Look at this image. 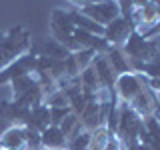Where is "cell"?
<instances>
[{
    "label": "cell",
    "mask_w": 160,
    "mask_h": 150,
    "mask_svg": "<svg viewBox=\"0 0 160 150\" xmlns=\"http://www.w3.org/2000/svg\"><path fill=\"white\" fill-rule=\"evenodd\" d=\"M120 50L124 52V56L128 58L130 70L136 72L144 62H154L158 60L160 46H158V36L156 38H144L134 30L128 36V40L120 46Z\"/></svg>",
    "instance_id": "obj_1"
},
{
    "label": "cell",
    "mask_w": 160,
    "mask_h": 150,
    "mask_svg": "<svg viewBox=\"0 0 160 150\" xmlns=\"http://www.w3.org/2000/svg\"><path fill=\"white\" fill-rule=\"evenodd\" d=\"M32 48V34L24 26H12L0 40V70Z\"/></svg>",
    "instance_id": "obj_2"
},
{
    "label": "cell",
    "mask_w": 160,
    "mask_h": 150,
    "mask_svg": "<svg viewBox=\"0 0 160 150\" xmlns=\"http://www.w3.org/2000/svg\"><path fill=\"white\" fill-rule=\"evenodd\" d=\"M50 38H54L56 42H60L66 50L70 52H76L80 50V46L74 40V24H72V18H70V12L68 10H60V8H54L50 12Z\"/></svg>",
    "instance_id": "obj_3"
},
{
    "label": "cell",
    "mask_w": 160,
    "mask_h": 150,
    "mask_svg": "<svg viewBox=\"0 0 160 150\" xmlns=\"http://www.w3.org/2000/svg\"><path fill=\"white\" fill-rule=\"evenodd\" d=\"M142 90H144V82H142V76H140V74L126 72V74L116 76V82H114V96H116L118 104H126L128 106Z\"/></svg>",
    "instance_id": "obj_4"
},
{
    "label": "cell",
    "mask_w": 160,
    "mask_h": 150,
    "mask_svg": "<svg viewBox=\"0 0 160 150\" xmlns=\"http://www.w3.org/2000/svg\"><path fill=\"white\" fill-rule=\"evenodd\" d=\"M78 12H82L84 16H88L90 20H94L100 26H108L114 18L120 16V8L116 4V0H102V2H96V4H88V6H82V8H76Z\"/></svg>",
    "instance_id": "obj_5"
},
{
    "label": "cell",
    "mask_w": 160,
    "mask_h": 150,
    "mask_svg": "<svg viewBox=\"0 0 160 150\" xmlns=\"http://www.w3.org/2000/svg\"><path fill=\"white\" fill-rule=\"evenodd\" d=\"M112 102V100H110ZM110 102H98V100H88L84 110L78 114L80 126L86 132H92L98 126H102L104 120H106V112H108V104Z\"/></svg>",
    "instance_id": "obj_6"
},
{
    "label": "cell",
    "mask_w": 160,
    "mask_h": 150,
    "mask_svg": "<svg viewBox=\"0 0 160 150\" xmlns=\"http://www.w3.org/2000/svg\"><path fill=\"white\" fill-rule=\"evenodd\" d=\"M34 66H36V54H32V52L22 54L20 58H16L14 62H10L8 66H4L2 70H0V86L10 84L18 76H24V74L34 72Z\"/></svg>",
    "instance_id": "obj_7"
},
{
    "label": "cell",
    "mask_w": 160,
    "mask_h": 150,
    "mask_svg": "<svg viewBox=\"0 0 160 150\" xmlns=\"http://www.w3.org/2000/svg\"><path fill=\"white\" fill-rule=\"evenodd\" d=\"M132 32H134V28H132V22H130V18H126V16H122V14H120V16L114 18L112 22L108 24V26H104L102 38L106 40L110 46L120 48V46H122V44L128 40V36H130Z\"/></svg>",
    "instance_id": "obj_8"
},
{
    "label": "cell",
    "mask_w": 160,
    "mask_h": 150,
    "mask_svg": "<svg viewBox=\"0 0 160 150\" xmlns=\"http://www.w3.org/2000/svg\"><path fill=\"white\" fill-rule=\"evenodd\" d=\"M128 106L142 120H146L150 116H158V92H152L150 88L144 86V90L128 104Z\"/></svg>",
    "instance_id": "obj_9"
},
{
    "label": "cell",
    "mask_w": 160,
    "mask_h": 150,
    "mask_svg": "<svg viewBox=\"0 0 160 150\" xmlns=\"http://www.w3.org/2000/svg\"><path fill=\"white\" fill-rule=\"evenodd\" d=\"M0 150H28L26 142V126H10L0 134Z\"/></svg>",
    "instance_id": "obj_10"
},
{
    "label": "cell",
    "mask_w": 160,
    "mask_h": 150,
    "mask_svg": "<svg viewBox=\"0 0 160 150\" xmlns=\"http://www.w3.org/2000/svg\"><path fill=\"white\" fill-rule=\"evenodd\" d=\"M90 66H92L94 72H96V78H98L100 88L106 90L108 94H114V82H116V74L112 72V68H110L108 60L104 58V54H96Z\"/></svg>",
    "instance_id": "obj_11"
},
{
    "label": "cell",
    "mask_w": 160,
    "mask_h": 150,
    "mask_svg": "<svg viewBox=\"0 0 160 150\" xmlns=\"http://www.w3.org/2000/svg\"><path fill=\"white\" fill-rule=\"evenodd\" d=\"M28 114H30V108L14 102V100H2V102H0V116L10 120V122L16 124V126H26Z\"/></svg>",
    "instance_id": "obj_12"
},
{
    "label": "cell",
    "mask_w": 160,
    "mask_h": 150,
    "mask_svg": "<svg viewBox=\"0 0 160 150\" xmlns=\"http://www.w3.org/2000/svg\"><path fill=\"white\" fill-rule=\"evenodd\" d=\"M30 52L36 54V56H46V58H52V60H64L70 54V50H66L60 42H56L54 38H48L40 44H34L32 42V48Z\"/></svg>",
    "instance_id": "obj_13"
},
{
    "label": "cell",
    "mask_w": 160,
    "mask_h": 150,
    "mask_svg": "<svg viewBox=\"0 0 160 150\" xmlns=\"http://www.w3.org/2000/svg\"><path fill=\"white\" fill-rule=\"evenodd\" d=\"M50 126V110L46 104H36V106L30 108V114H28V122H26V128L30 130H36V132H42L44 128Z\"/></svg>",
    "instance_id": "obj_14"
},
{
    "label": "cell",
    "mask_w": 160,
    "mask_h": 150,
    "mask_svg": "<svg viewBox=\"0 0 160 150\" xmlns=\"http://www.w3.org/2000/svg\"><path fill=\"white\" fill-rule=\"evenodd\" d=\"M66 144V136L62 134V130L58 126H52L50 124L48 128H44L40 132V148H50V150H58L64 148Z\"/></svg>",
    "instance_id": "obj_15"
},
{
    "label": "cell",
    "mask_w": 160,
    "mask_h": 150,
    "mask_svg": "<svg viewBox=\"0 0 160 150\" xmlns=\"http://www.w3.org/2000/svg\"><path fill=\"white\" fill-rule=\"evenodd\" d=\"M104 58L108 60L110 68H112V72L120 76V74H126V72H132L130 70V64H128V58L124 56V52L116 46H110L106 52H104Z\"/></svg>",
    "instance_id": "obj_16"
},
{
    "label": "cell",
    "mask_w": 160,
    "mask_h": 150,
    "mask_svg": "<svg viewBox=\"0 0 160 150\" xmlns=\"http://www.w3.org/2000/svg\"><path fill=\"white\" fill-rule=\"evenodd\" d=\"M36 84H38V78L34 76V72L24 74V76H18L16 80H12V82H10V88H12V100L22 96L24 92H28V90L34 88Z\"/></svg>",
    "instance_id": "obj_17"
},
{
    "label": "cell",
    "mask_w": 160,
    "mask_h": 150,
    "mask_svg": "<svg viewBox=\"0 0 160 150\" xmlns=\"http://www.w3.org/2000/svg\"><path fill=\"white\" fill-rule=\"evenodd\" d=\"M110 144V134L106 126H98L96 130L90 132V140H88V150H106Z\"/></svg>",
    "instance_id": "obj_18"
},
{
    "label": "cell",
    "mask_w": 160,
    "mask_h": 150,
    "mask_svg": "<svg viewBox=\"0 0 160 150\" xmlns=\"http://www.w3.org/2000/svg\"><path fill=\"white\" fill-rule=\"evenodd\" d=\"M58 128L62 130V134L66 136V140L70 136H74V134H78L80 130H82V126H80V120H78V114L70 112L68 116H64V120L58 124Z\"/></svg>",
    "instance_id": "obj_19"
},
{
    "label": "cell",
    "mask_w": 160,
    "mask_h": 150,
    "mask_svg": "<svg viewBox=\"0 0 160 150\" xmlns=\"http://www.w3.org/2000/svg\"><path fill=\"white\" fill-rule=\"evenodd\" d=\"M42 104H46L48 108H70L66 94H64V90H60V88H56L50 94H46L44 100H42Z\"/></svg>",
    "instance_id": "obj_20"
},
{
    "label": "cell",
    "mask_w": 160,
    "mask_h": 150,
    "mask_svg": "<svg viewBox=\"0 0 160 150\" xmlns=\"http://www.w3.org/2000/svg\"><path fill=\"white\" fill-rule=\"evenodd\" d=\"M88 140H90V132L80 130L78 134H74L66 140L64 150H88Z\"/></svg>",
    "instance_id": "obj_21"
},
{
    "label": "cell",
    "mask_w": 160,
    "mask_h": 150,
    "mask_svg": "<svg viewBox=\"0 0 160 150\" xmlns=\"http://www.w3.org/2000/svg\"><path fill=\"white\" fill-rule=\"evenodd\" d=\"M94 56H96V52H94V50H90V48H80V50H76V52H72V58H74V62H76L78 72L86 70L90 64H92Z\"/></svg>",
    "instance_id": "obj_22"
},
{
    "label": "cell",
    "mask_w": 160,
    "mask_h": 150,
    "mask_svg": "<svg viewBox=\"0 0 160 150\" xmlns=\"http://www.w3.org/2000/svg\"><path fill=\"white\" fill-rule=\"evenodd\" d=\"M48 110H50V124H52V126H58L64 120V116H68V114L72 112L70 108H48Z\"/></svg>",
    "instance_id": "obj_23"
},
{
    "label": "cell",
    "mask_w": 160,
    "mask_h": 150,
    "mask_svg": "<svg viewBox=\"0 0 160 150\" xmlns=\"http://www.w3.org/2000/svg\"><path fill=\"white\" fill-rule=\"evenodd\" d=\"M70 4H74L76 8H82V6H88V4H96V2H102V0H68Z\"/></svg>",
    "instance_id": "obj_24"
},
{
    "label": "cell",
    "mask_w": 160,
    "mask_h": 150,
    "mask_svg": "<svg viewBox=\"0 0 160 150\" xmlns=\"http://www.w3.org/2000/svg\"><path fill=\"white\" fill-rule=\"evenodd\" d=\"M134 150H156V148H152L150 144H144V142H138L136 146H134Z\"/></svg>",
    "instance_id": "obj_25"
},
{
    "label": "cell",
    "mask_w": 160,
    "mask_h": 150,
    "mask_svg": "<svg viewBox=\"0 0 160 150\" xmlns=\"http://www.w3.org/2000/svg\"><path fill=\"white\" fill-rule=\"evenodd\" d=\"M40 150H50V148H40ZM58 150H64V148H58Z\"/></svg>",
    "instance_id": "obj_26"
},
{
    "label": "cell",
    "mask_w": 160,
    "mask_h": 150,
    "mask_svg": "<svg viewBox=\"0 0 160 150\" xmlns=\"http://www.w3.org/2000/svg\"><path fill=\"white\" fill-rule=\"evenodd\" d=\"M2 36H4V32H0V40H2Z\"/></svg>",
    "instance_id": "obj_27"
}]
</instances>
